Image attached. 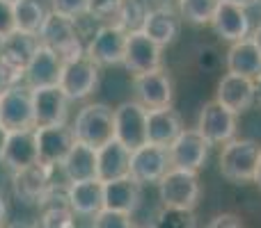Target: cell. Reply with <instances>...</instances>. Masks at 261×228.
I'll return each mask as SVG.
<instances>
[{
    "instance_id": "obj_26",
    "label": "cell",
    "mask_w": 261,
    "mask_h": 228,
    "mask_svg": "<svg viewBox=\"0 0 261 228\" xmlns=\"http://www.w3.org/2000/svg\"><path fill=\"white\" fill-rule=\"evenodd\" d=\"M39 48V39L35 35H25V32H12L7 39L0 41V59L7 64L12 71L25 73L28 64H30L32 55Z\"/></svg>"
},
{
    "instance_id": "obj_13",
    "label": "cell",
    "mask_w": 261,
    "mask_h": 228,
    "mask_svg": "<svg viewBox=\"0 0 261 228\" xmlns=\"http://www.w3.org/2000/svg\"><path fill=\"white\" fill-rule=\"evenodd\" d=\"M69 103L60 87H41L32 89V110H35V128L48 125H67Z\"/></svg>"
},
{
    "instance_id": "obj_32",
    "label": "cell",
    "mask_w": 261,
    "mask_h": 228,
    "mask_svg": "<svg viewBox=\"0 0 261 228\" xmlns=\"http://www.w3.org/2000/svg\"><path fill=\"white\" fill-rule=\"evenodd\" d=\"M151 228H197V219L188 210H170L163 208L156 215Z\"/></svg>"
},
{
    "instance_id": "obj_43",
    "label": "cell",
    "mask_w": 261,
    "mask_h": 228,
    "mask_svg": "<svg viewBox=\"0 0 261 228\" xmlns=\"http://www.w3.org/2000/svg\"><path fill=\"white\" fill-rule=\"evenodd\" d=\"M254 87H257V101L261 103V76L257 78V80H254Z\"/></svg>"
},
{
    "instance_id": "obj_47",
    "label": "cell",
    "mask_w": 261,
    "mask_h": 228,
    "mask_svg": "<svg viewBox=\"0 0 261 228\" xmlns=\"http://www.w3.org/2000/svg\"><path fill=\"white\" fill-rule=\"evenodd\" d=\"M254 5H259V7H261V0H254Z\"/></svg>"
},
{
    "instance_id": "obj_45",
    "label": "cell",
    "mask_w": 261,
    "mask_h": 228,
    "mask_svg": "<svg viewBox=\"0 0 261 228\" xmlns=\"http://www.w3.org/2000/svg\"><path fill=\"white\" fill-rule=\"evenodd\" d=\"M5 228H35V226H28V224H9V226H5Z\"/></svg>"
},
{
    "instance_id": "obj_24",
    "label": "cell",
    "mask_w": 261,
    "mask_h": 228,
    "mask_svg": "<svg viewBox=\"0 0 261 228\" xmlns=\"http://www.w3.org/2000/svg\"><path fill=\"white\" fill-rule=\"evenodd\" d=\"M53 169L44 165H35L30 169H23L14 174V192L21 201L25 203H41V199L46 197V192L53 185V178H50Z\"/></svg>"
},
{
    "instance_id": "obj_10",
    "label": "cell",
    "mask_w": 261,
    "mask_h": 228,
    "mask_svg": "<svg viewBox=\"0 0 261 228\" xmlns=\"http://www.w3.org/2000/svg\"><path fill=\"white\" fill-rule=\"evenodd\" d=\"M124 67L135 76L163 69V48L153 39H149L142 30L126 35V50H124Z\"/></svg>"
},
{
    "instance_id": "obj_12",
    "label": "cell",
    "mask_w": 261,
    "mask_h": 228,
    "mask_svg": "<svg viewBox=\"0 0 261 228\" xmlns=\"http://www.w3.org/2000/svg\"><path fill=\"white\" fill-rule=\"evenodd\" d=\"M133 94L135 103H140L144 110H161L172 108V99H174V87H172V78L165 71H151L142 73V76L133 78Z\"/></svg>"
},
{
    "instance_id": "obj_21",
    "label": "cell",
    "mask_w": 261,
    "mask_h": 228,
    "mask_svg": "<svg viewBox=\"0 0 261 228\" xmlns=\"http://www.w3.org/2000/svg\"><path fill=\"white\" fill-rule=\"evenodd\" d=\"M130 167V151L113 139L106 146L96 148V180L113 183V180L126 178Z\"/></svg>"
},
{
    "instance_id": "obj_9",
    "label": "cell",
    "mask_w": 261,
    "mask_h": 228,
    "mask_svg": "<svg viewBox=\"0 0 261 228\" xmlns=\"http://www.w3.org/2000/svg\"><path fill=\"white\" fill-rule=\"evenodd\" d=\"M115 139L128 151L147 144V110L135 101H124L115 108Z\"/></svg>"
},
{
    "instance_id": "obj_15",
    "label": "cell",
    "mask_w": 261,
    "mask_h": 228,
    "mask_svg": "<svg viewBox=\"0 0 261 228\" xmlns=\"http://www.w3.org/2000/svg\"><path fill=\"white\" fill-rule=\"evenodd\" d=\"M197 130L208 144H222L225 146L236 135V114L222 108L218 101H208L199 112Z\"/></svg>"
},
{
    "instance_id": "obj_40",
    "label": "cell",
    "mask_w": 261,
    "mask_h": 228,
    "mask_svg": "<svg viewBox=\"0 0 261 228\" xmlns=\"http://www.w3.org/2000/svg\"><path fill=\"white\" fill-rule=\"evenodd\" d=\"M5 217H7V201H5V194L0 192V226L5 224Z\"/></svg>"
},
{
    "instance_id": "obj_16",
    "label": "cell",
    "mask_w": 261,
    "mask_h": 228,
    "mask_svg": "<svg viewBox=\"0 0 261 228\" xmlns=\"http://www.w3.org/2000/svg\"><path fill=\"white\" fill-rule=\"evenodd\" d=\"M216 101L234 114L248 112V110L252 108V103L257 101L254 80L243 78V76H234V73H227V76H222V80L218 82Z\"/></svg>"
},
{
    "instance_id": "obj_27",
    "label": "cell",
    "mask_w": 261,
    "mask_h": 228,
    "mask_svg": "<svg viewBox=\"0 0 261 228\" xmlns=\"http://www.w3.org/2000/svg\"><path fill=\"white\" fill-rule=\"evenodd\" d=\"M181 116L172 108L149 110L147 112V144L167 148L181 135Z\"/></svg>"
},
{
    "instance_id": "obj_25",
    "label": "cell",
    "mask_w": 261,
    "mask_h": 228,
    "mask_svg": "<svg viewBox=\"0 0 261 228\" xmlns=\"http://www.w3.org/2000/svg\"><path fill=\"white\" fill-rule=\"evenodd\" d=\"M60 169H62L64 183L67 185L96 180V148L85 146L81 142H73L71 151L67 153Z\"/></svg>"
},
{
    "instance_id": "obj_29",
    "label": "cell",
    "mask_w": 261,
    "mask_h": 228,
    "mask_svg": "<svg viewBox=\"0 0 261 228\" xmlns=\"http://www.w3.org/2000/svg\"><path fill=\"white\" fill-rule=\"evenodd\" d=\"M14 23H16L18 32L25 35H39L41 25H44L46 16L50 9L46 7L44 0H14Z\"/></svg>"
},
{
    "instance_id": "obj_31",
    "label": "cell",
    "mask_w": 261,
    "mask_h": 228,
    "mask_svg": "<svg viewBox=\"0 0 261 228\" xmlns=\"http://www.w3.org/2000/svg\"><path fill=\"white\" fill-rule=\"evenodd\" d=\"M218 3H220V0H176V5H179V16L186 18L188 23H195V25H206V23H211Z\"/></svg>"
},
{
    "instance_id": "obj_5",
    "label": "cell",
    "mask_w": 261,
    "mask_h": 228,
    "mask_svg": "<svg viewBox=\"0 0 261 228\" xmlns=\"http://www.w3.org/2000/svg\"><path fill=\"white\" fill-rule=\"evenodd\" d=\"M101 67H96L87 55L76 59H69L62 67V76H60V89L64 91L69 101H85L99 87Z\"/></svg>"
},
{
    "instance_id": "obj_17",
    "label": "cell",
    "mask_w": 261,
    "mask_h": 228,
    "mask_svg": "<svg viewBox=\"0 0 261 228\" xmlns=\"http://www.w3.org/2000/svg\"><path fill=\"white\" fill-rule=\"evenodd\" d=\"M211 25L216 30V35L225 41H236L241 39H248L250 37V14L245 7L241 5H231V3H225L220 0L216 7V14L211 18Z\"/></svg>"
},
{
    "instance_id": "obj_28",
    "label": "cell",
    "mask_w": 261,
    "mask_h": 228,
    "mask_svg": "<svg viewBox=\"0 0 261 228\" xmlns=\"http://www.w3.org/2000/svg\"><path fill=\"white\" fill-rule=\"evenodd\" d=\"M67 201L73 215L96 217L103 210V183L101 180H85V183L67 185Z\"/></svg>"
},
{
    "instance_id": "obj_46",
    "label": "cell",
    "mask_w": 261,
    "mask_h": 228,
    "mask_svg": "<svg viewBox=\"0 0 261 228\" xmlns=\"http://www.w3.org/2000/svg\"><path fill=\"white\" fill-rule=\"evenodd\" d=\"M161 5H170V3H174V0H158Z\"/></svg>"
},
{
    "instance_id": "obj_7",
    "label": "cell",
    "mask_w": 261,
    "mask_h": 228,
    "mask_svg": "<svg viewBox=\"0 0 261 228\" xmlns=\"http://www.w3.org/2000/svg\"><path fill=\"white\" fill-rule=\"evenodd\" d=\"M126 35L119 25L108 23L99 25L94 35L90 37L85 46V55L96 64V67H115L124 64V50H126Z\"/></svg>"
},
{
    "instance_id": "obj_51",
    "label": "cell",
    "mask_w": 261,
    "mask_h": 228,
    "mask_svg": "<svg viewBox=\"0 0 261 228\" xmlns=\"http://www.w3.org/2000/svg\"><path fill=\"white\" fill-rule=\"evenodd\" d=\"M90 228H92V226H90Z\"/></svg>"
},
{
    "instance_id": "obj_8",
    "label": "cell",
    "mask_w": 261,
    "mask_h": 228,
    "mask_svg": "<svg viewBox=\"0 0 261 228\" xmlns=\"http://www.w3.org/2000/svg\"><path fill=\"white\" fill-rule=\"evenodd\" d=\"M208 146H211V144L199 135L197 128H188V130L184 128L179 137L167 146V155H170L172 169L197 174L208 157Z\"/></svg>"
},
{
    "instance_id": "obj_34",
    "label": "cell",
    "mask_w": 261,
    "mask_h": 228,
    "mask_svg": "<svg viewBox=\"0 0 261 228\" xmlns=\"http://www.w3.org/2000/svg\"><path fill=\"white\" fill-rule=\"evenodd\" d=\"M119 5H122V0H90V16L101 21V25L115 23Z\"/></svg>"
},
{
    "instance_id": "obj_18",
    "label": "cell",
    "mask_w": 261,
    "mask_h": 228,
    "mask_svg": "<svg viewBox=\"0 0 261 228\" xmlns=\"http://www.w3.org/2000/svg\"><path fill=\"white\" fill-rule=\"evenodd\" d=\"M64 62L53 53L50 48L39 44L37 53L32 55L30 64H28L25 73H23V82L30 89H41V87H58L60 76H62Z\"/></svg>"
},
{
    "instance_id": "obj_50",
    "label": "cell",
    "mask_w": 261,
    "mask_h": 228,
    "mask_svg": "<svg viewBox=\"0 0 261 228\" xmlns=\"http://www.w3.org/2000/svg\"><path fill=\"white\" fill-rule=\"evenodd\" d=\"M135 228H140V226H135Z\"/></svg>"
},
{
    "instance_id": "obj_22",
    "label": "cell",
    "mask_w": 261,
    "mask_h": 228,
    "mask_svg": "<svg viewBox=\"0 0 261 228\" xmlns=\"http://www.w3.org/2000/svg\"><path fill=\"white\" fill-rule=\"evenodd\" d=\"M140 201H142V185L135 183L130 176L103 183V210L133 215L140 208Z\"/></svg>"
},
{
    "instance_id": "obj_37",
    "label": "cell",
    "mask_w": 261,
    "mask_h": 228,
    "mask_svg": "<svg viewBox=\"0 0 261 228\" xmlns=\"http://www.w3.org/2000/svg\"><path fill=\"white\" fill-rule=\"evenodd\" d=\"M18 82H23V76L16 71H12V69L0 59V96H3L7 89H12L14 85H18Z\"/></svg>"
},
{
    "instance_id": "obj_42",
    "label": "cell",
    "mask_w": 261,
    "mask_h": 228,
    "mask_svg": "<svg viewBox=\"0 0 261 228\" xmlns=\"http://www.w3.org/2000/svg\"><path fill=\"white\" fill-rule=\"evenodd\" d=\"M225 3H231V5H241V7L248 9L250 5H254V0H225Z\"/></svg>"
},
{
    "instance_id": "obj_20",
    "label": "cell",
    "mask_w": 261,
    "mask_h": 228,
    "mask_svg": "<svg viewBox=\"0 0 261 228\" xmlns=\"http://www.w3.org/2000/svg\"><path fill=\"white\" fill-rule=\"evenodd\" d=\"M181 30V16L170 7V5H158V7H149L147 16L142 23V32L153 39L158 46H170L172 41L179 37Z\"/></svg>"
},
{
    "instance_id": "obj_6",
    "label": "cell",
    "mask_w": 261,
    "mask_h": 228,
    "mask_svg": "<svg viewBox=\"0 0 261 228\" xmlns=\"http://www.w3.org/2000/svg\"><path fill=\"white\" fill-rule=\"evenodd\" d=\"M0 125L9 133L35 128L32 89L25 82H18L0 96Z\"/></svg>"
},
{
    "instance_id": "obj_19",
    "label": "cell",
    "mask_w": 261,
    "mask_h": 228,
    "mask_svg": "<svg viewBox=\"0 0 261 228\" xmlns=\"http://www.w3.org/2000/svg\"><path fill=\"white\" fill-rule=\"evenodd\" d=\"M3 165L7 167V169H12L14 174L39 165V151H37L35 128L9 133L7 146H5V153H3Z\"/></svg>"
},
{
    "instance_id": "obj_33",
    "label": "cell",
    "mask_w": 261,
    "mask_h": 228,
    "mask_svg": "<svg viewBox=\"0 0 261 228\" xmlns=\"http://www.w3.org/2000/svg\"><path fill=\"white\" fill-rule=\"evenodd\" d=\"M50 12L71 21H81L90 14V0H50Z\"/></svg>"
},
{
    "instance_id": "obj_11",
    "label": "cell",
    "mask_w": 261,
    "mask_h": 228,
    "mask_svg": "<svg viewBox=\"0 0 261 228\" xmlns=\"http://www.w3.org/2000/svg\"><path fill=\"white\" fill-rule=\"evenodd\" d=\"M172 169L167 148L144 144V146L130 151V167L128 176L140 185L147 183H161V178Z\"/></svg>"
},
{
    "instance_id": "obj_23",
    "label": "cell",
    "mask_w": 261,
    "mask_h": 228,
    "mask_svg": "<svg viewBox=\"0 0 261 228\" xmlns=\"http://www.w3.org/2000/svg\"><path fill=\"white\" fill-rule=\"evenodd\" d=\"M225 64H227V73L257 80L261 76V50L257 48L252 37L231 44L229 50H227Z\"/></svg>"
},
{
    "instance_id": "obj_36",
    "label": "cell",
    "mask_w": 261,
    "mask_h": 228,
    "mask_svg": "<svg viewBox=\"0 0 261 228\" xmlns=\"http://www.w3.org/2000/svg\"><path fill=\"white\" fill-rule=\"evenodd\" d=\"M12 32H16L14 23V5L9 0H0V41L7 39Z\"/></svg>"
},
{
    "instance_id": "obj_35",
    "label": "cell",
    "mask_w": 261,
    "mask_h": 228,
    "mask_svg": "<svg viewBox=\"0 0 261 228\" xmlns=\"http://www.w3.org/2000/svg\"><path fill=\"white\" fill-rule=\"evenodd\" d=\"M92 228H135L130 221V215L124 212H115V210H101L94 217V224Z\"/></svg>"
},
{
    "instance_id": "obj_30",
    "label": "cell",
    "mask_w": 261,
    "mask_h": 228,
    "mask_svg": "<svg viewBox=\"0 0 261 228\" xmlns=\"http://www.w3.org/2000/svg\"><path fill=\"white\" fill-rule=\"evenodd\" d=\"M147 12H149L147 0H122V5L117 9V16H115V25H119L124 32L142 30Z\"/></svg>"
},
{
    "instance_id": "obj_49",
    "label": "cell",
    "mask_w": 261,
    "mask_h": 228,
    "mask_svg": "<svg viewBox=\"0 0 261 228\" xmlns=\"http://www.w3.org/2000/svg\"><path fill=\"white\" fill-rule=\"evenodd\" d=\"M0 228H5V226H0Z\"/></svg>"
},
{
    "instance_id": "obj_44",
    "label": "cell",
    "mask_w": 261,
    "mask_h": 228,
    "mask_svg": "<svg viewBox=\"0 0 261 228\" xmlns=\"http://www.w3.org/2000/svg\"><path fill=\"white\" fill-rule=\"evenodd\" d=\"M254 183L261 187V157H259V167H257V176H254Z\"/></svg>"
},
{
    "instance_id": "obj_39",
    "label": "cell",
    "mask_w": 261,
    "mask_h": 228,
    "mask_svg": "<svg viewBox=\"0 0 261 228\" xmlns=\"http://www.w3.org/2000/svg\"><path fill=\"white\" fill-rule=\"evenodd\" d=\"M7 137H9V130H5L0 125V162H3V153H5V146H7Z\"/></svg>"
},
{
    "instance_id": "obj_4",
    "label": "cell",
    "mask_w": 261,
    "mask_h": 228,
    "mask_svg": "<svg viewBox=\"0 0 261 228\" xmlns=\"http://www.w3.org/2000/svg\"><path fill=\"white\" fill-rule=\"evenodd\" d=\"M158 197L163 208L170 210H188L193 212L199 201V180L193 171L170 169L158 183Z\"/></svg>"
},
{
    "instance_id": "obj_14",
    "label": "cell",
    "mask_w": 261,
    "mask_h": 228,
    "mask_svg": "<svg viewBox=\"0 0 261 228\" xmlns=\"http://www.w3.org/2000/svg\"><path fill=\"white\" fill-rule=\"evenodd\" d=\"M37 151H39V165L48 169H58L64 162L67 153L73 146L71 125H48V128H35Z\"/></svg>"
},
{
    "instance_id": "obj_2",
    "label": "cell",
    "mask_w": 261,
    "mask_h": 228,
    "mask_svg": "<svg viewBox=\"0 0 261 228\" xmlns=\"http://www.w3.org/2000/svg\"><path fill=\"white\" fill-rule=\"evenodd\" d=\"M73 139L85 146L101 148L115 139V110L103 103H87L78 110L71 125Z\"/></svg>"
},
{
    "instance_id": "obj_38",
    "label": "cell",
    "mask_w": 261,
    "mask_h": 228,
    "mask_svg": "<svg viewBox=\"0 0 261 228\" xmlns=\"http://www.w3.org/2000/svg\"><path fill=\"white\" fill-rule=\"evenodd\" d=\"M206 228H243V224H241V219L236 215H229V212H225V215L213 217V219L208 221Z\"/></svg>"
},
{
    "instance_id": "obj_1",
    "label": "cell",
    "mask_w": 261,
    "mask_h": 228,
    "mask_svg": "<svg viewBox=\"0 0 261 228\" xmlns=\"http://www.w3.org/2000/svg\"><path fill=\"white\" fill-rule=\"evenodd\" d=\"M41 46L50 48L62 62L76 59L85 55V44H83V32L76 21L64 18L60 14L50 12L46 16L44 25H41L39 35H37Z\"/></svg>"
},
{
    "instance_id": "obj_41",
    "label": "cell",
    "mask_w": 261,
    "mask_h": 228,
    "mask_svg": "<svg viewBox=\"0 0 261 228\" xmlns=\"http://www.w3.org/2000/svg\"><path fill=\"white\" fill-rule=\"evenodd\" d=\"M252 39H254V44H257V48L261 50V23L257 25V30L252 32Z\"/></svg>"
},
{
    "instance_id": "obj_3",
    "label": "cell",
    "mask_w": 261,
    "mask_h": 228,
    "mask_svg": "<svg viewBox=\"0 0 261 228\" xmlns=\"http://www.w3.org/2000/svg\"><path fill=\"white\" fill-rule=\"evenodd\" d=\"M259 157L261 146L254 139H231L220 151V174L231 183H252Z\"/></svg>"
},
{
    "instance_id": "obj_48",
    "label": "cell",
    "mask_w": 261,
    "mask_h": 228,
    "mask_svg": "<svg viewBox=\"0 0 261 228\" xmlns=\"http://www.w3.org/2000/svg\"><path fill=\"white\" fill-rule=\"evenodd\" d=\"M9 3H14V0H9Z\"/></svg>"
}]
</instances>
